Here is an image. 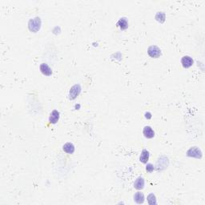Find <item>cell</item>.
<instances>
[{"label":"cell","instance_id":"6da1fadb","mask_svg":"<svg viewBox=\"0 0 205 205\" xmlns=\"http://www.w3.org/2000/svg\"><path fill=\"white\" fill-rule=\"evenodd\" d=\"M41 27V19L40 17H35L30 19L28 23V28L31 32L36 33L40 30Z\"/></svg>","mask_w":205,"mask_h":205},{"label":"cell","instance_id":"7a4b0ae2","mask_svg":"<svg viewBox=\"0 0 205 205\" xmlns=\"http://www.w3.org/2000/svg\"><path fill=\"white\" fill-rule=\"evenodd\" d=\"M187 155L189 156V157L201 159V157H202V152L197 147H191L189 150L187 152Z\"/></svg>","mask_w":205,"mask_h":205},{"label":"cell","instance_id":"3957f363","mask_svg":"<svg viewBox=\"0 0 205 205\" xmlns=\"http://www.w3.org/2000/svg\"><path fill=\"white\" fill-rule=\"evenodd\" d=\"M147 53L152 58L157 59L161 55V50L158 48L157 46H151L147 49Z\"/></svg>","mask_w":205,"mask_h":205},{"label":"cell","instance_id":"277c9868","mask_svg":"<svg viewBox=\"0 0 205 205\" xmlns=\"http://www.w3.org/2000/svg\"><path fill=\"white\" fill-rule=\"evenodd\" d=\"M81 92V87L80 85L76 84L73 86L71 87V90H70V92H69V99L71 100H75V98L79 95V93Z\"/></svg>","mask_w":205,"mask_h":205},{"label":"cell","instance_id":"5b68a950","mask_svg":"<svg viewBox=\"0 0 205 205\" xmlns=\"http://www.w3.org/2000/svg\"><path fill=\"white\" fill-rule=\"evenodd\" d=\"M40 71L46 76H50L52 75V70L47 63H42L40 65Z\"/></svg>","mask_w":205,"mask_h":205},{"label":"cell","instance_id":"8992f818","mask_svg":"<svg viewBox=\"0 0 205 205\" xmlns=\"http://www.w3.org/2000/svg\"><path fill=\"white\" fill-rule=\"evenodd\" d=\"M181 63L184 67L189 68L190 67H192V64H193V59L190 56H184L181 59Z\"/></svg>","mask_w":205,"mask_h":205},{"label":"cell","instance_id":"52a82bcc","mask_svg":"<svg viewBox=\"0 0 205 205\" xmlns=\"http://www.w3.org/2000/svg\"><path fill=\"white\" fill-rule=\"evenodd\" d=\"M143 133L144 135V136L147 139H152L155 136V132L153 131L152 128L150 126L144 127V128L143 130Z\"/></svg>","mask_w":205,"mask_h":205},{"label":"cell","instance_id":"ba28073f","mask_svg":"<svg viewBox=\"0 0 205 205\" xmlns=\"http://www.w3.org/2000/svg\"><path fill=\"white\" fill-rule=\"evenodd\" d=\"M59 119V112L58 111L54 110L51 113L50 117H49V121H50L51 124H55L58 122Z\"/></svg>","mask_w":205,"mask_h":205},{"label":"cell","instance_id":"9c48e42d","mask_svg":"<svg viewBox=\"0 0 205 205\" xmlns=\"http://www.w3.org/2000/svg\"><path fill=\"white\" fill-rule=\"evenodd\" d=\"M134 187L137 190H142L144 187V179L143 177H138L134 183Z\"/></svg>","mask_w":205,"mask_h":205},{"label":"cell","instance_id":"30bf717a","mask_svg":"<svg viewBox=\"0 0 205 205\" xmlns=\"http://www.w3.org/2000/svg\"><path fill=\"white\" fill-rule=\"evenodd\" d=\"M149 157H150L149 152L144 149V150L142 151V152H141L140 157H139V161L143 163H147V161L149 160Z\"/></svg>","mask_w":205,"mask_h":205},{"label":"cell","instance_id":"8fae6325","mask_svg":"<svg viewBox=\"0 0 205 205\" xmlns=\"http://www.w3.org/2000/svg\"><path fill=\"white\" fill-rule=\"evenodd\" d=\"M117 26H119L122 31H124V30L127 29L128 27V22H127V19L126 18H121L119 20L117 23Z\"/></svg>","mask_w":205,"mask_h":205},{"label":"cell","instance_id":"7c38bea8","mask_svg":"<svg viewBox=\"0 0 205 205\" xmlns=\"http://www.w3.org/2000/svg\"><path fill=\"white\" fill-rule=\"evenodd\" d=\"M134 200L135 202L138 204H141L144 202V193L140 192H136L134 195Z\"/></svg>","mask_w":205,"mask_h":205},{"label":"cell","instance_id":"4fadbf2b","mask_svg":"<svg viewBox=\"0 0 205 205\" xmlns=\"http://www.w3.org/2000/svg\"><path fill=\"white\" fill-rule=\"evenodd\" d=\"M63 149L67 154H73L75 152V146L71 143H67L63 145Z\"/></svg>","mask_w":205,"mask_h":205},{"label":"cell","instance_id":"5bb4252c","mask_svg":"<svg viewBox=\"0 0 205 205\" xmlns=\"http://www.w3.org/2000/svg\"><path fill=\"white\" fill-rule=\"evenodd\" d=\"M166 15L163 12H157V14L155 15V19L157 20L159 23H163L165 21Z\"/></svg>","mask_w":205,"mask_h":205},{"label":"cell","instance_id":"9a60e30c","mask_svg":"<svg viewBox=\"0 0 205 205\" xmlns=\"http://www.w3.org/2000/svg\"><path fill=\"white\" fill-rule=\"evenodd\" d=\"M147 202L150 205L152 204H156L157 202H156V199H155V195L153 193H151L147 195Z\"/></svg>","mask_w":205,"mask_h":205},{"label":"cell","instance_id":"2e32d148","mask_svg":"<svg viewBox=\"0 0 205 205\" xmlns=\"http://www.w3.org/2000/svg\"><path fill=\"white\" fill-rule=\"evenodd\" d=\"M146 170H147V172H152L154 171V166L152 164V163H147V165L146 166Z\"/></svg>","mask_w":205,"mask_h":205},{"label":"cell","instance_id":"e0dca14e","mask_svg":"<svg viewBox=\"0 0 205 205\" xmlns=\"http://www.w3.org/2000/svg\"><path fill=\"white\" fill-rule=\"evenodd\" d=\"M145 117L147 119H150L152 118V114H151L150 112H146V113H145Z\"/></svg>","mask_w":205,"mask_h":205}]
</instances>
